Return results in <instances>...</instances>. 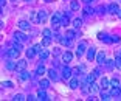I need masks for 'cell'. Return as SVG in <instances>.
Masks as SVG:
<instances>
[{"instance_id":"1","label":"cell","mask_w":121,"mask_h":101,"mask_svg":"<svg viewBox=\"0 0 121 101\" xmlns=\"http://www.w3.org/2000/svg\"><path fill=\"white\" fill-rule=\"evenodd\" d=\"M19 54H20V50H17L16 47H11L9 50H8V56H9L11 59H17Z\"/></svg>"},{"instance_id":"2","label":"cell","mask_w":121,"mask_h":101,"mask_svg":"<svg viewBox=\"0 0 121 101\" xmlns=\"http://www.w3.org/2000/svg\"><path fill=\"white\" fill-rule=\"evenodd\" d=\"M26 64H28V62L25 61V59H19L17 61V67H16V72H23V70L26 69Z\"/></svg>"},{"instance_id":"3","label":"cell","mask_w":121,"mask_h":101,"mask_svg":"<svg viewBox=\"0 0 121 101\" xmlns=\"http://www.w3.org/2000/svg\"><path fill=\"white\" fill-rule=\"evenodd\" d=\"M95 61L98 62L99 65H103V64H106V54H104V51H99V53H96V58H95Z\"/></svg>"},{"instance_id":"4","label":"cell","mask_w":121,"mask_h":101,"mask_svg":"<svg viewBox=\"0 0 121 101\" xmlns=\"http://www.w3.org/2000/svg\"><path fill=\"white\" fill-rule=\"evenodd\" d=\"M86 48H87L86 42H81V44H78V50H76V56H78V58H81L82 54H84V51H86Z\"/></svg>"},{"instance_id":"5","label":"cell","mask_w":121,"mask_h":101,"mask_svg":"<svg viewBox=\"0 0 121 101\" xmlns=\"http://www.w3.org/2000/svg\"><path fill=\"white\" fill-rule=\"evenodd\" d=\"M19 28H20L22 31H30L31 25H30V22H26V20H20L19 22Z\"/></svg>"},{"instance_id":"6","label":"cell","mask_w":121,"mask_h":101,"mask_svg":"<svg viewBox=\"0 0 121 101\" xmlns=\"http://www.w3.org/2000/svg\"><path fill=\"white\" fill-rule=\"evenodd\" d=\"M71 73H73V70H71V69L64 67V69H62V78H64V79H70V78H71Z\"/></svg>"},{"instance_id":"7","label":"cell","mask_w":121,"mask_h":101,"mask_svg":"<svg viewBox=\"0 0 121 101\" xmlns=\"http://www.w3.org/2000/svg\"><path fill=\"white\" fill-rule=\"evenodd\" d=\"M107 11L112 13V14H117L118 11H120V6H118V3H110L109 6H107Z\"/></svg>"},{"instance_id":"8","label":"cell","mask_w":121,"mask_h":101,"mask_svg":"<svg viewBox=\"0 0 121 101\" xmlns=\"http://www.w3.org/2000/svg\"><path fill=\"white\" fill-rule=\"evenodd\" d=\"M71 59H73V53H71V51H65V53L62 54V61H64L65 64H68Z\"/></svg>"},{"instance_id":"9","label":"cell","mask_w":121,"mask_h":101,"mask_svg":"<svg viewBox=\"0 0 121 101\" xmlns=\"http://www.w3.org/2000/svg\"><path fill=\"white\" fill-rule=\"evenodd\" d=\"M95 58H96V50L95 48H89V51H87V59L89 61H95Z\"/></svg>"},{"instance_id":"10","label":"cell","mask_w":121,"mask_h":101,"mask_svg":"<svg viewBox=\"0 0 121 101\" xmlns=\"http://www.w3.org/2000/svg\"><path fill=\"white\" fill-rule=\"evenodd\" d=\"M48 78H50V79H53V81H57L59 79V75H57V72L54 69H51V70H48Z\"/></svg>"},{"instance_id":"11","label":"cell","mask_w":121,"mask_h":101,"mask_svg":"<svg viewBox=\"0 0 121 101\" xmlns=\"http://www.w3.org/2000/svg\"><path fill=\"white\" fill-rule=\"evenodd\" d=\"M17 76H19V79H22V81H26V79L31 78V75H30L28 72H25V70H23V72H19Z\"/></svg>"},{"instance_id":"12","label":"cell","mask_w":121,"mask_h":101,"mask_svg":"<svg viewBox=\"0 0 121 101\" xmlns=\"http://www.w3.org/2000/svg\"><path fill=\"white\" fill-rule=\"evenodd\" d=\"M37 98H39V100H43V101H47V100H48V97H47V92H45V89H42V87L39 89V92H37Z\"/></svg>"},{"instance_id":"13","label":"cell","mask_w":121,"mask_h":101,"mask_svg":"<svg viewBox=\"0 0 121 101\" xmlns=\"http://www.w3.org/2000/svg\"><path fill=\"white\" fill-rule=\"evenodd\" d=\"M14 39L19 40V42H23V40L26 39V36L23 34V33H20V31H16V33H14Z\"/></svg>"},{"instance_id":"14","label":"cell","mask_w":121,"mask_h":101,"mask_svg":"<svg viewBox=\"0 0 121 101\" xmlns=\"http://www.w3.org/2000/svg\"><path fill=\"white\" fill-rule=\"evenodd\" d=\"M68 86H70V89H78L79 79H78V78H70V83H68Z\"/></svg>"},{"instance_id":"15","label":"cell","mask_w":121,"mask_h":101,"mask_svg":"<svg viewBox=\"0 0 121 101\" xmlns=\"http://www.w3.org/2000/svg\"><path fill=\"white\" fill-rule=\"evenodd\" d=\"M120 93H121V89L118 86H113L110 89V95H112V97H120Z\"/></svg>"},{"instance_id":"16","label":"cell","mask_w":121,"mask_h":101,"mask_svg":"<svg viewBox=\"0 0 121 101\" xmlns=\"http://www.w3.org/2000/svg\"><path fill=\"white\" fill-rule=\"evenodd\" d=\"M64 17V16L60 14V13H54L53 14V17H51V22H53V23H57V22H59L60 23V19Z\"/></svg>"},{"instance_id":"17","label":"cell","mask_w":121,"mask_h":101,"mask_svg":"<svg viewBox=\"0 0 121 101\" xmlns=\"http://www.w3.org/2000/svg\"><path fill=\"white\" fill-rule=\"evenodd\" d=\"M30 19H31V22L33 23H39V14H37V13H34V11H33V13H30Z\"/></svg>"},{"instance_id":"18","label":"cell","mask_w":121,"mask_h":101,"mask_svg":"<svg viewBox=\"0 0 121 101\" xmlns=\"http://www.w3.org/2000/svg\"><path fill=\"white\" fill-rule=\"evenodd\" d=\"M101 87H103V90H107V89L110 87V81L107 79V78H103V79H101Z\"/></svg>"},{"instance_id":"19","label":"cell","mask_w":121,"mask_h":101,"mask_svg":"<svg viewBox=\"0 0 121 101\" xmlns=\"http://www.w3.org/2000/svg\"><path fill=\"white\" fill-rule=\"evenodd\" d=\"M59 42L62 44V45H65V47H70V45H71V39H70V37H67V36H65V37H60Z\"/></svg>"},{"instance_id":"20","label":"cell","mask_w":121,"mask_h":101,"mask_svg":"<svg viewBox=\"0 0 121 101\" xmlns=\"http://www.w3.org/2000/svg\"><path fill=\"white\" fill-rule=\"evenodd\" d=\"M48 56H50V53H48V50H45V48H43V50H42V51L39 53V58L42 59V61H45V59H48Z\"/></svg>"},{"instance_id":"21","label":"cell","mask_w":121,"mask_h":101,"mask_svg":"<svg viewBox=\"0 0 121 101\" xmlns=\"http://www.w3.org/2000/svg\"><path fill=\"white\" fill-rule=\"evenodd\" d=\"M36 54H37V53H36L34 47H33V48H28V50H26V58H30V59H31V58H34Z\"/></svg>"},{"instance_id":"22","label":"cell","mask_w":121,"mask_h":101,"mask_svg":"<svg viewBox=\"0 0 121 101\" xmlns=\"http://www.w3.org/2000/svg\"><path fill=\"white\" fill-rule=\"evenodd\" d=\"M16 67H17V62H14V61H8L6 62V69L8 70H16Z\"/></svg>"},{"instance_id":"23","label":"cell","mask_w":121,"mask_h":101,"mask_svg":"<svg viewBox=\"0 0 121 101\" xmlns=\"http://www.w3.org/2000/svg\"><path fill=\"white\" fill-rule=\"evenodd\" d=\"M37 14H39V20L42 22V23L47 20V17H48V16H47V11H39Z\"/></svg>"},{"instance_id":"24","label":"cell","mask_w":121,"mask_h":101,"mask_svg":"<svg viewBox=\"0 0 121 101\" xmlns=\"http://www.w3.org/2000/svg\"><path fill=\"white\" fill-rule=\"evenodd\" d=\"M98 90H99V87L96 86V84H95V83H92V84H90V93H92V95H95V93H98Z\"/></svg>"},{"instance_id":"25","label":"cell","mask_w":121,"mask_h":101,"mask_svg":"<svg viewBox=\"0 0 121 101\" xmlns=\"http://www.w3.org/2000/svg\"><path fill=\"white\" fill-rule=\"evenodd\" d=\"M68 23H70V17H68V16H64V17L60 19V25L62 26H67Z\"/></svg>"},{"instance_id":"26","label":"cell","mask_w":121,"mask_h":101,"mask_svg":"<svg viewBox=\"0 0 121 101\" xmlns=\"http://www.w3.org/2000/svg\"><path fill=\"white\" fill-rule=\"evenodd\" d=\"M70 8L73 11H76L79 8V2H78V0H71V2H70Z\"/></svg>"},{"instance_id":"27","label":"cell","mask_w":121,"mask_h":101,"mask_svg":"<svg viewBox=\"0 0 121 101\" xmlns=\"http://www.w3.org/2000/svg\"><path fill=\"white\" fill-rule=\"evenodd\" d=\"M99 39L103 40V42H106V44H110V42H112V37L106 36V34H99Z\"/></svg>"},{"instance_id":"28","label":"cell","mask_w":121,"mask_h":101,"mask_svg":"<svg viewBox=\"0 0 121 101\" xmlns=\"http://www.w3.org/2000/svg\"><path fill=\"white\" fill-rule=\"evenodd\" d=\"M81 25H82V19H75V20H73V26H75V28H81Z\"/></svg>"},{"instance_id":"29","label":"cell","mask_w":121,"mask_h":101,"mask_svg":"<svg viewBox=\"0 0 121 101\" xmlns=\"http://www.w3.org/2000/svg\"><path fill=\"white\" fill-rule=\"evenodd\" d=\"M112 98V95L110 93H107V92H101V100H104V101H107V100H110Z\"/></svg>"},{"instance_id":"30","label":"cell","mask_w":121,"mask_h":101,"mask_svg":"<svg viewBox=\"0 0 121 101\" xmlns=\"http://www.w3.org/2000/svg\"><path fill=\"white\" fill-rule=\"evenodd\" d=\"M39 86L42 87V89H47V87L50 86V81L48 79H40V83H39Z\"/></svg>"},{"instance_id":"31","label":"cell","mask_w":121,"mask_h":101,"mask_svg":"<svg viewBox=\"0 0 121 101\" xmlns=\"http://www.w3.org/2000/svg\"><path fill=\"white\" fill-rule=\"evenodd\" d=\"M95 79H96V75H95V73H90V75L87 76V83H89V84L95 83Z\"/></svg>"},{"instance_id":"32","label":"cell","mask_w":121,"mask_h":101,"mask_svg":"<svg viewBox=\"0 0 121 101\" xmlns=\"http://www.w3.org/2000/svg\"><path fill=\"white\" fill-rule=\"evenodd\" d=\"M36 73H37V75H40V76H42L43 73H47V69H45V67H43V65H39V67H37V72H36Z\"/></svg>"},{"instance_id":"33","label":"cell","mask_w":121,"mask_h":101,"mask_svg":"<svg viewBox=\"0 0 121 101\" xmlns=\"http://www.w3.org/2000/svg\"><path fill=\"white\" fill-rule=\"evenodd\" d=\"M50 44H51V37H43L42 39V45L43 47H48Z\"/></svg>"},{"instance_id":"34","label":"cell","mask_w":121,"mask_h":101,"mask_svg":"<svg viewBox=\"0 0 121 101\" xmlns=\"http://www.w3.org/2000/svg\"><path fill=\"white\" fill-rule=\"evenodd\" d=\"M42 36L43 37H51V30H48V28L42 30Z\"/></svg>"},{"instance_id":"35","label":"cell","mask_w":121,"mask_h":101,"mask_svg":"<svg viewBox=\"0 0 121 101\" xmlns=\"http://www.w3.org/2000/svg\"><path fill=\"white\" fill-rule=\"evenodd\" d=\"M115 65H117V69L121 70V56L120 54H117V59H115Z\"/></svg>"},{"instance_id":"36","label":"cell","mask_w":121,"mask_h":101,"mask_svg":"<svg viewBox=\"0 0 121 101\" xmlns=\"http://www.w3.org/2000/svg\"><path fill=\"white\" fill-rule=\"evenodd\" d=\"M65 36H67V37H70V39H73V37L76 36V33L73 31V30H67V33H65Z\"/></svg>"},{"instance_id":"37","label":"cell","mask_w":121,"mask_h":101,"mask_svg":"<svg viewBox=\"0 0 121 101\" xmlns=\"http://www.w3.org/2000/svg\"><path fill=\"white\" fill-rule=\"evenodd\" d=\"M90 14H93V9L90 6H86L84 8V16H90Z\"/></svg>"},{"instance_id":"38","label":"cell","mask_w":121,"mask_h":101,"mask_svg":"<svg viewBox=\"0 0 121 101\" xmlns=\"http://www.w3.org/2000/svg\"><path fill=\"white\" fill-rule=\"evenodd\" d=\"M34 50H36V53H40V51L43 50V45H42V44H36V45H34Z\"/></svg>"},{"instance_id":"39","label":"cell","mask_w":121,"mask_h":101,"mask_svg":"<svg viewBox=\"0 0 121 101\" xmlns=\"http://www.w3.org/2000/svg\"><path fill=\"white\" fill-rule=\"evenodd\" d=\"M14 101H22V100H26L23 95H20V93H17V95H14V98H13Z\"/></svg>"},{"instance_id":"40","label":"cell","mask_w":121,"mask_h":101,"mask_svg":"<svg viewBox=\"0 0 121 101\" xmlns=\"http://www.w3.org/2000/svg\"><path fill=\"white\" fill-rule=\"evenodd\" d=\"M113 65H115V61H106V67L107 69H112Z\"/></svg>"},{"instance_id":"41","label":"cell","mask_w":121,"mask_h":101,"mask_svg":"<svg viewBox=\"0 0 121 101\" xmlns=\"http://www.w3.org/2000/svg\"><path fill=\"white\" fill-rule=\"evenodd\" d=\"M13 47H16L17 50H20V51H22V48H23V47H22V42H17V40H16V44L13 45Z\"/></svg>"},{"instance_id":"42","label":"cell","mask_w":121,"mask_h":101,"mask_svg":"<svg viewBox=\"0 0 121 101\" xmlns=\"http://www.w3.org/2000/svg\"><path fill=\"white\" fill-rule=\"evenodd\" d=\"M2 86H3V87H13V83H11V81H3Z\"/></svg>"},{"instance_id":"43","label":"cell","mask_w":121,"mask_h":101,"mask_svg":"<svg viewBox=\"0 0 121 101\" xmlns=\"http://www.w3.org/2000/svg\"><path fill=\"white\" fill-rule=\"evenodd\" d=\"M110 84H112V86H118V84H120V81H118V78H112Z\"/></svg>"},{"instance_id":"44","label":"cell","mask_w":121,"mask_h":101,"mask_svg":"<svg viewBox=\"0 0 121 101\" xmlns=\"http://www.w3.org/2000/svg\"><path fill=\"white\" fill-rule=\"evenodd\" d=\"M79 70H81V69H73V75H75V76L81 75V73H79Z\"/></svg>"},{"instance_id":"45","label":"cell","mask_w":121,"mask_h":101,"mask_svg":"<svg viewBox=\"0 0 121 101\" xmlns=\"http://www.w3.org/2000/svg\"><path fill=\"white\" fill-rule=\"evenodd\" d=\"M93 73H95L96 76H99V75H101V70H99V69H95V70H93Z\"/></svg>"},{"instance_id":"46","label":"cell","mask_w":121,"mask_h":101,"mask_svg":"<svg viewBox=\"0 0 121 101\" xmlns=\"http://www.w3.org/2000/svg\"><path fill=\"white\" fill-rule=\"evenodd\" d=\"M112 42H120V37H118V36H113V37H112Z\"/></svg>"},{"instance_id":"47","label":"cell","mask_w":121,"mask_h":101,"mask_svg":"<svg viewBox=\"0 0 121 101\" xmlns=\"http://www.w3.org/2000/svg\"><path fill=\"white\" fill-rule=\"evenodd\" d=\"M53 54H54V56H56V54H59V50H57V48H54V50H53Z\"/></svg>"},{"instance_id":"48","label":"cell","mask_w":121,"mask_h":101,"mask_svg":"<svg viewBox=\"0 0 121 101\" xmlns=\"http://www.w3.org/2000/svg\"><path fill=\"white\" fill-rule=\"evenodd\" d=\"M5 3H6V2H5V0H0V5H2V8L5 6Z\"/></svg>"},{"instance_id":"49","label":"cell","mask_w":121,"mask_h":101,"mask_svg":"<svg viewBox=\"0 0 121 101\" xmlns=\"http://www.w3.org/2000/svg\"><path fill=\"white\" fill-rule=\"evenodd\" d=\"M82 2H84V3H92L93 0H82Z\"/></svg>"},{"instance_id":"50","label":"cell","mask_w":121,"mask_h":101,"mask_svg":"<svg viewBox=\"0 0 121 101\" xmlns=\"http://www.w3.org/2000/svg\"><path fill=\"white\" fill-rule=\"evenodd\" d=\"M118 17H120V19H121V9H120V11H118Z\"/></svg>"},{"instance_id":"51","label":"cell","mask_w":121,"mask_h":101,"mask_svg":"<svg viewBox=\"0 0 121 101\" xmlns=\"http://www.w3.org/2000/svg\"><path fill=\"white\" fill-rule=\"evenodd\" d=\"M43 2H47V3H50V2H53V0H43Z\"/></svg>"},{"instance_id":"52","label":"cell","mask_w":121,"mask_h":101,"mask_svg":"<svg viewBox=\"0 0 121 101\" xmlns=\"http://www.w3.org/2000/svg\"><path fill=\"white\" fill-rule=\"evenodd\" d=\"M25 2H31V0H25Z\"/></svg>"},{"instance_id":"53","label":"cell","mask_w":121,"mask_h":101,"mask_svg":"<svg viewBox=\"0 0 121 101\" xmlns=\"http://www.w3.org/2000/svg\"><path fill=\"white\" fill-rule=\"evenodd\" d=\"M118 54H120V56H121V51H120V53H118Z\"/></svg>"},{"instance_id":"54","label":"cell","mask_w":121,"mask_h":101,"mask_svg":"<svg viewBox=\"0 0 121 101\" xmlns=\"http://www.w3.org/2000/svg\"><path fill=\"white\" fill-rule=\"evenodd\" d=\"M13 2H16V0H13Z\"/></svg>"}]
</instances>
